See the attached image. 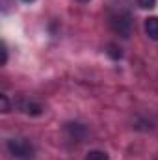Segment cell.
<instances>
[{"mask_svg": "<svg viewBox=\"0 0 158 160\" xmlns=\"http://www.w3.org/2000/svg\"><path fill=\"white\" fill-rule=\"evenodd\" d=\"M7 151L15 157V158L21 160H30L34 157V147L26 142V140H21V138H13L7 142Z\"/></svg>", "mask_w": 158, "mask_h": 160, "instance_id": "cell-1", "label": "cell"}, {"mask_svg": "<svg viewBox=\"0 0 158 160\" xmlns=\"http://www.w3.org/2000/svg\"><path fill=\"white\" fill-rule=\"evenodd\" d=\"M143 28H145V34L149 39L158 41V17H147Z\"/></svg>", "mask_w": 158, "mask_h": 160, "instance_id": "cell-2", "label": "cell"}, {"mask_svg": "<svg viewBox=\"0 0 158 160\" xmlns=\"http://www.w3.org/2000/svg\"><path fill=\"white\" fill-rule=\"evenodd\" d=\"M86 160H110V158H108V155L104 151H89Z\"/></svg>", "mask_w": 158, "mask_h": 160, "instance_id": "cell-3", "label": "cell"}, {"mask_svg": "<svg viewBox=\"0 0 158 160\" xmlns=\"http://www.w3.org/2000/svg\"><path fill=\"white\" fill-rule=\"evenodd\" d=\"M41 110H43V108H41L39 104H34V102H26V104H24V112H26V114H34V116H39Z\"/></svg>", "mask_w": 158, "mask_h": 160, "instance_id": "cell-4", "label": "cell"}, {"mask_svg": "<svg viewBox=\"0 0 158 160\" xmlns=\"http://www.w3.org/2000/svg\"><path fill=\"white\" fill-rule=\"evenodd\" d=\"M138 4H140V8H143V9H153V8L156 6V0H138Z\"/></svg>", "mask_w": 158, "mask_h": 160, "instance_id": "cell-5", "label": "cell"}, {"mask_svg": "<svg viewBox=\"0 0 158 160\" xmlns=\"http://www.w3.org/2000/svg\"><path fill=\"white\" fill-rule=\"evenodd\" d=\"M7 62V48H6V45L2 43V63H6Z\"/></svg>", "mask_w": 158, "mask_h": 160, "instance_id": "cell-6", "label": "cell"}, {"mask_svg": "<svg viewBox=\"0 0 158 160\" xmlns=\"http://www.w3.org/2000/svg\"><path fill=\"white\" fill-rule=\"evenodd\" d=\"M2 110H4V112L9 110V106H7V97H6V95H2Z\"/></svg>", "mask_w": 158, "mask_h": 160, "instance_id": "cell-7", "label": "cell"}, {"mask_svg": "<svg viewBox=\"0 0 158 160\" xmlns=\"http://www.w3.org/2000/svg\"><path fill=\"white\" fill-rule=\"evenodd\" d=\"M24 2H28V4H30V2H34V0H24Z\"/></svg>", "mask_w": 158, "mask_h": 160, "instance_id": "cell-8", "label": "cell"}, {"mask_svg": "<svg viewBox=\"0 0 158 160\" xmlns=\"http://www.w3.org/2000/svg\"><path fill=\"white\" fill-rule=\"evenodd\" d=\"M80 2H89V0H80Z\"/></svg>", "mask_w": 158, "mask_h": 160, "instance_id": "cell-9", "label": "cell"}]
</instances>
